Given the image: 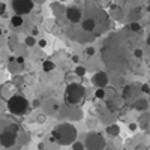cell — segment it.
Returning <instances> with one entry per match:
<instances>
[{
  "label": "cell",
  "mask_w": 150,
  "mask_h": 150,
  "mask_svg": "<svg viewBox=\"0 0 150 150\" xmlns=\"http://www.w3.org/2000/svg\"><path fill=\"white\" fill-rule=\"evenodd\" d=\"M147 45H149V47H150V36H149V38H147Z\"/></svg>",
  "instance_id": "f546056e"
},
{
  "label": "cell",
  "mask_w": 150,
  "mask_h": 150,
  "mask_svg": "<svg viewBox=\"0 0 150 150\" xmlns=\"http://www.w3.org/2000/svg\"><path fill=\"white\" fill-rule=\"evenodd\" d=\"M24 44H26L27 47H33V45H36V38H35V36H27L26 39H24Z\"/></svg>",
  "instance_id": "e0dca14e"
},
{
  "label": "cell",
  "mask_w": 150,
  "mask_h": 150,
  "mask_svg": "<svg viewBox=\"0 0 150 150\" xmlns=\"http://www.w3.org/2000/svg\"><path fill=\"white\" fill-rule=\"evenodd\" d=\"M72 150H84V144L80 143V141H75L72 144Z\"/></svg>",
  "instance_id": "44dd1931"
},
{
  "label": "cell",
  "mask_w": 150,
  "mask_h": 150,
  "mask_svg": "<svg viewBox=\"0 0 150 150\" xmlns=\"http://www.w3.org/2000/svg\"><path fill=\"white\" fill-rule=\"evenodd\" d=\"M32 33H33L32 36H36V35H38V29H36V27H33V30H32Z\"/></svg>",
  "instance_id": "f1b7e54d"
},
{
  "label": "cell",
  "mask_w": 150,
  "mask_h": 150,
  "mask_svg": "<svg viewBox=\"0 0 150 150\" xmlns=\"http://www.w3.org/2000/svg\"><path fill=\"white\" fill-rule=\"evenodd\" d=\"M149 86H150V83H149Z\"/></svg>",
  "instance_id": "d6a6232c"
},
{
  "label": "cell",
  "mask_w": 150,
  "mask_h": 150,
  "mask_svg": "<svg viewBox=\"0 0 150 150\" xmlns=\"http://www.w3.org/2000/svg\"><path fill=\"white\" fill-rule=\"evenodd\" d=\"M128 29H129V30H132L134 33H140V32L143 30V27L140 26L138 23H131L129 26H128Z\"/></svg>",
  "instance_id": "9a60e30c"
},
{
  "label": "cell",
  "mask_w": 150,
  "mask_h": 150,
  "mask_svg": "<svg viewBox=\"0 0 150 150\" xmlns=\"http://www.w3.org/2000/svg\"><path fill=\"white\" fill-rule=\"evenodd\" d=\"M65 14H66V18L69 23L72 24H77L83 20V11L78 8V6H68L66 11H65Z\"/></svg>",
  "instance_id": "52a82bcc"
},
{
  "label": "cell",
  "mask_w": 150,
  "mask_h": 150,
  "mask_svg": "<svg viewBox=\"0 0 150 150\" xmlns=\"http://www.w3.org/2000/svg\"><path fill=\"white\" fill-rule=\"evenodd\" d=\"M42 69H44L45 72H51V71H54V69H56L54 62H51V60H45L44 63H42Z\"/></svg>",
  "instance_id": "7c38bea8"
},
{
  "label": "cell",
  "mask_w": 150,
  "mask_h": 150,
  "mask_svg": "<svg viewBox=\"0 0 150 150\" xmlns=\"http://www.w3.org/2000/svg\"><path fill=\"white\" fill-rule=\"evenodd\" d=\"M92 83L98 87V89H104V87L108 84V75L105 72H98L92 77Z\"/></svg>",
  "instance_id": "ba28073f"
},
{
  "label": "cell",
  "mask_w": 150,
  "mask_h": 150,
  "mask_svg": "<svg viewBox=\"0 0 150 150\" xmlns=\"http://www.w3.org/2000/svg\"><path fill=\"white\" fill-rule=\"evenodd\" d=\"M107 26H110V21H108V17H102V18H98V15H86L83 17V21H81V30L84 33H89V35H95L98 36L99 33L105 32Z\"/></svg>",
  "instance_id": "7a4b0ae2"
},
{
  "label": "cell",
  "mask_w": 150,
  "mask_h": 150,
  "mask_svg": "<svg viewBox=\"0 0 150 150\" xmlns=\"http://www.w3.org/2000/svg\"><path fill=\"white\" fill-rule=\"evenodd\" d=\"M75 75H77V77H84V75H86V68L77 66V68H75Z\"/></svg>",
  "instance_id": "d6986e66"
},
{
  "label": "cell",
  "mask_w": 150,
  "mask_h": 150,
  "mask_svg": "<svg viewBox=\"0 0 150 150\" xmlns=\"http://www.w3.org/2000/svg\"><path fill=\"white\" fill-rule=\"evenodd\" d=\"M6 12V5L5 3H0V15H3Z\"/></svg>",
  "instance_id": "cb8c5ba5"
},
{
  "label": "cell",
  "mask_w": 150,
  "mask_h": 150,
  "mask_svg": "<svg viewBox=\"0 0 150 150\" xmlns=\"http://www.w3.org/2000/svg\"><path fill=\"white\" fill-rule=\"evenodd\" d=\"M105 96H107L105 89H98V90L95 92V98H98V99H102V98H105Z\"/></svg>",
  "instance_id": "ac0fdd59"
},
{
  "label": "cell",
  "mask_w": 150,
  "mask_h": 150,
  "mask_svg": "<svg viewBox=\"0 0 150 150\" xmlns=\"http://www.w3.org/2000/svg\"><path fill=\"white\" fill-rule=\"evenodd\" d=\"M20 138V126L15 122H9L0 131V146L5 149L15 147Z\"/></svg>",
  "instance_id": "3957f363"
},
{
  "label": "cell",
  "mask_w": 150,
  "mask_h": 150,
  "mask_svg": "<svg viewBox=\"0 0 150 150\" xmlns=\"http://www.w3.org/2000/svg\"><path fill=\"white\" fill-rule=\"evenodd\" d=\"M107 132H108V135H111V137H117L120 131H119V126H117V125H111V126L107 128Z\"/></svg>",
  "instance_id": "5bb4252c"
},
{
  "label": "cell",
  "mask_w": 150,
  "mask_h": 150,
  "mask_svg": "<svg viewBox=\"0 0 150 150\" xmlns=\"http://www.w3.org/2000/svg\"><path fill=\"white\" fill-rule=\"evenodd\" d=\"M39 47H41V48H44V47H47V41H44V39H41V41H39Z\"/></svg>",
  "instance_id": "4316f807"
},
{
  "label": "cell",
  "mask_w": 150,
  "mask_h": 150,
  "mask_svg": "<svg viewBox=\"0 0 150 150\" xmlns=\"http://www.w3.org/2000/svg\"><path fill=\"white\" fill-rule=\"evenodd\" d=\"M17 63H18V65L24 63V57H18V59H17Z\"/></svg>",
  "instance_id": "83f0119b"
},
{
  "label": "cell",
  "mask_w": 150,
  "mask_h": 150,
  "mask_svg": "<svg viewBox=\"0 0 150 150\" xmlns=\"http://www.w3.org/2000/svg\"><path fill=\"white\" fill-rule=\"evenodd\" d=\"M140 125L141 128H150V114H146V116H141L140 117Z\"/></svg>",
  "instance_id": "4fadbf2b"
},
{
  "label": "cell",
  "mask_w": 150,
  "mask_h": 150,
  "mask_svg": "<svg viewBox=\"0 0 150 150\" xmlns=\"http://www.w3.org/2000/svg\"><path fill=\"white\" fill-rule=\"evenodd\" d=\"M33 0H12V9L15 11V15H26L33 11Z\"/></svg>",
  "instance_id": "8992f818"
},
{
  "label": "cell",
  "mask_w": 150,
  "mask_h": 150,
  "mask_svg": "<svg viewBox=\"0 0 150 150\" xmlns=\"http://www.w3.org/2000/svg\"><path fill=\"white\" fill-rule=\"evenodd\" d=\"M8 111L14 116H23L29 111V101L26 96L15 95L8 101Z\"/></svg>",
  "instance_id": "5b68a950"
},
{
  "label": "cell",
  "mask_w": 150,
  "mask_h": 150,
  "mask_svg": "<svg viewBox=\"0 0 150 150\" xmlns=\"http://www.w3.org/2000/svg\"><path fill=\"white\" fill-rule=\"evenodd\" d=\"M75 78H78L77 75H75V72H68L66 74V83H68V86L69 84H74L75 83Z\"/></svg>",
  "instance_id": "2e32d148"
},
{
  "label": "cell",
  "mask_w": 150,
  "mask_h": 150,
  "mask_svg": "<svg viewBox=\"0 0 150 150\" xmlns=\"http://www.w3.org/2000/svg\"><path fill=\"white\" fill-rule=\"evenodd\" d=\"M33 107H35V108L41 107V101H39V99H35V101H33Z\"/></svg>",
  "instance_id": "d4e9b609"
},
{
  "label": "cell",
  "mask_w": 150,
  "mask_h": 150,
  "mask_svg": "<svg viewBox=\"0 0 150 150\" xmlns=\"http://www.w3.org/2000/svg\"><path fill=\"white\" fill-rule=\"evenodd\" d=\"M134 108L138 110V111H146L149 108V99L147 98H138L134 102Z\"/></svg>",
  "instance_id": "30bf717a"
},
{
  "label": "cell",
  "mask_w": 150,
  "mask_h": 150,
  "mask_svg": "<svg viewBox=\"0 0 150 150\" xmlns=\"http://www.w3.org/2000/svg\"><path fill=\"white\" fill-rule=\"evenodd\" d=\"M147 150H150V147H147Z\"/></svg>",
  "instance_id": "1f68e13d"
},
{
  "label": "cell",
  "mask_w": 150,
  "mask_h": 150,
  "mask_svg": "<svg viewBox=\"0 0 150 150\" xmlns=\"http://www.w3.org/2000/svg\"><path fill=\"white\" fill-rule=\"evenodd\" d=\"M87 146H89L90 150H101L104 147V141L101 138V135H90L89 141H87Z\"/></svg>",
  "instance_id": "9c48e42d"
},
{
  "label": "cell",
  "mask_w": 150,
  "mask_h": 150,
  "mask_svg": "<svg viewBox=\"0 0 150 150\" xmlns=\"http://www.w3.org/2000/svg\"><path fill=\"white\" fill-rule=\"evenodd\" d=\"M11 24L14 27H20V26H23V24H24V18L20 17V15H14V17L11 18Z\"/></svg>",
  "instance_id": "8fae6325"
},
{
  "label": "cell",
  "mask_w": 150,
  "mask_h": 150,
  "mask_svg": "<svg viewBox=\"0 0 150 150\" xmlns=\"http://www.w3.org/2000/svg\"><path fill=\"white\" fill-rule=\"evenodd\" d=\"M137 128H138V125H137V123H131V125H129V129H131V131H135Z\"/></svg>",
  "instance_id": "484cf974"
},
{
  "label": "cell",
  "mask_w": 150,
  "mask_h": 150,
  "mask_svg": "<svg viewBox=\"0 0 150 150\" xmlns=\"http://www.w3.org/2000/svg\"><path fill=\"white\" fill-rule=\"evenodd\" d=\"M77 140V129L75 126H72L71 123H60L54 128L53 135L50 141L51 143H59L62 146H69L74 144Z\"/></svg>",
  "instance_id": "6da1fadb"
},
{
  "label": "cell",
  "mask_w": 150,
  "mask_h": 150,
  "mask_svg": "<svg viewBox=\"0 0 150 150\" xmlns=\"http://www.w3.org/2000/svg\"><path fill=\"white\" fill-rule=\"evenodd\" d=\"M86 54L89 56V57H92V56H95V54H96V50H95L93 47H89V48L86 50Z\"/></svg>",
  "instance_id": "603a6c76"
},
{
  "label": "cell",
  "mask_w": 150,
  "mask_h": 150,
  "mask_svg": "<svg viewBox=\"0 0 150 150\" xmlns=\"http://www.w3.org/2000/svg\"><path fill=\"white\" fill-rule=\"evenodd\" d=\"M143 54H144V51H143L141 48H135V50H134V53H132V56H134L135 59H141Z\"/></svg>",
  "instance_id": "ffe728a7"
},
{
  "label": "cell",
  "mask_w": 150,
  "mask_h": 150,
  "mask_svg": "<svg viewBox=\"0 0 150 150\" xmlns=\"http://www.w3.org/2000/svg\"><path fill=\"white\" fill-rule=\"evenodd\" d=\"M2 33H3V30H2V29H0V35H2Z\"/></svg>",
  "instance_id": "4dcf8cb0"
},
{
  "label": "cell",
  "mask_w": 150,
  "mask_h": 150,
  "mask_svg": "<svg viewBox=\"0 0 150 150\" xmlns=\"http://www.w3.org/2000/svg\"><path fill=\"white\" fill-rule=\"evenodd\" d=\"M86 101V89L80 83L69 84L65 90V102L68 107H80Z\"/></svg>",
  "instance_id": "277c9868"
},
{
  "label": "cell",
  "mask_w": 150,
  "mask_h": 150,
  "mask_svg": "<svg viewBox=\"0 0 150 150\" xmlns=\"http://www.w3.org/2000/svg\"><path fill=\"white\" fill-rule=\"evenodd\" d=\"M140 90H141L144 95H149V93H150V86H149V84H141V86H140Z\"/></svg>",
  "instance_id": "7402d4cb"
}]
</instances>
